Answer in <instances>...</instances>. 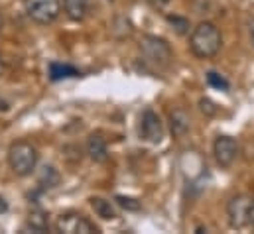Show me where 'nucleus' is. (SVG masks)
Masks as SVG:
<instances>
[{
	"label": "nucleus",
	"instance_id": "nucleus-8",
	"mask_svg": "<svg viewBox=\"0 0 254 234\" xmlns=\"http://www.w3.org/2000/svg\"><path fill=\"white\" fill-rule=\"evenodd\" d=\"M239 142L231 136H219L213 144V154L221 168H231L239 156Z\"/></svg>",
	"mask_w": 254,
	"mask_h": 234
},
{
	"label": "nucleus",
	"instance_id": "nucleus-5",
	"mask_svg": "<svg viewBox=\"0 0 254 234\" xmlns=\"http://www.w3.org/2000/svg\"><path fill=\"white\" fill-rule=\"evenodd\" d=\"M251 197L247 195H235L227 205V219L229 227L235 231H243L249 227V209H251Z\"/></svg>",
	"mask_w": 254,
	"mask_h": 234
},
{
	"label": "nucleus",
	"instance_id": "nucleus-21",
	"mask_svg": "<svg viewBox=\"0 0 254 234\" xmlns=\"http://www.w3.org/2000/svg\"><path fill=\"white\" fill-rule=\"evenodd\" d=\"M6 211H8V203L0 197V213H6Z\"/></svg>",
	"mask_w": 254,
	"mask_h": 234
},
{
	"label": "nucleus",
	"instance_id": "nucleus-20",
	"mask_svg": "<svg viewBox=\"0 0 254 234\" xmlns=\"http://www.w3.org/2000/svg\"><path fill=\"white\" fill-rule=\"evenodd\" d=\"M249 227L254 229V199L251 201V209H249Z\"/></svg>",
	"mask_w": 254,
	"mask_h": 234
},
{
	"label": "nucleus",
	"instance_id": "nucleus-23",
	"mask_svg": "<svg viewBox=\"0 0 254 234\" xmlns=\"http://www.w3.org/2000/svg\"><path fill=\"white\" fill-rule=\"evenodd\" d=\"M4 71H6V65H4V59H2V56H0V77L4 75Z\"/></svg>",
	"mask_w": 254,
	"mask_h": 234
},
{
	"label": "nucleus",
	"instance_id": "nucleus-24",
	"mask_svg": "<svg viewBox=\"0 0 254 234\" xmlns=\"http://www.w3.org/2000/svg\"><path fill=\"white\" fill-rule=\"evenodd\" d=\"M249 32H251V42H253V46H254V24H251V28H249Z\"/></svg>",
	"mask_w": 254,
	"mask_h": 234
},
{
	"label": "nucleus",
	"instance_id": "nucleus-2",
	"mask_svg": "<svg viewBox=\"0 0 254 234\" xmlns=\"http://www.w3.org/2000/svg\"><path fill=\"white\" fill-rule=\"evenodd\" d=\"M38 148L28 140H18L8 148V166L18 177L32 176L38 166Z\"/></svg>",
	"mask_w": 254,
	"mask_h": 234
},
{
	"label": "nucleus",
	"instance_id": "nucleus-19",
	"mask_svg": "<svg viewBox=\"0 0 254 234\" xmlns=\"http://www.w3.org/2000/svg\"><path fill=\"white\" fill-rule=\"evenodd\" d=\"M201 109H203V113L207 111L209 115H215V113H217V109H213V105H211V101H205V99L201 101Z\"/></svg>",
	"mask_w": 254,
	"mask_h": 234
},
{
	"label": "nucleus",
	"instance_id": "nucleus-10",
	"mask_svg": "<svg viewBox=\"0 0 254 234\" xmlns=\"http://www.w3.org/2000/svg\"><path fill=\"white\" fill-rule=\"evenodd\" d=\"M91 209H93L95 215L101 217L103 221H115V219L119 217L117 207H115L111 201L103 199V197H93V199H91Z\"/></svg>",
	"mask_w": 254,
	"mask_h": 234
},
{
	"label": "nucleus",
	"instance_id": "nucleus-7",
	"mask_svg": "<svg viewBox=\"0 0 254 234\" xmlns=\"http://www.w3.org/2000/svg\"><path fill=\"white\" fill-rule=\"evenodd\" d=\"M140 138L150 142V144H160L164 138V126L162 120L158 117V113H154L152 109H146L140 118Z\"/></svg>",
	"mask_w": 254,
	"mask_h": 234
},
{
	"label": "nucleus",
	"instance_id": "nucleus-12",
	"mask_svg": "<svg viewBox=\"0 0 254 234\" xmlns=\"http://www.w3.org/2000/svg\"><path fill=\"white\" fill-rule=\"evenodd\" d=\"M89 4H91V0H64V10L69 20L79 22L87 16Z\"/></svg>",
	"mask_w": 254,
	"mask_h": 234
},
{
	"label": "nucleus",
	"instance_id": "nucleus-17",
	"mask_svg": "<svg viewBox=\"0 0 254 234\" xmlns=\"http://www.w3.org/2000/svg\"><path fill=\"white\" fill-rule=\"evenodd\" d=\"M168 22H172L178 30V34H186L190 30V22L184 20V18H178V16H168Z\"/></svg>",
	"mask_w": 254,
	"mask_h": 234
},
{
	"label": "nucleus",
	"instance_id": "nucleus-4",
	"mask_svg": "<svg viewBox=\"0 0 254 234\" xmlns=\"http://www.w3.org/2000/svg\"><path fill=\"white\" fill-rule=\"evenodd\" d=\"M24 8H26V14L32 22L48 26L60 18L62 0H26Z\"/></svg>",
	"mask_w": 254,
	"mask_h": 234
},
{
	"label": "nucleus",
	"instance_id": "nucleus-15",
	"mask_svg": "<svg viewBox=\"0 0 254 234\" xmlns=\"http://www.w3.org/2000/svg\"><path fill=\"white\" fill-rule=\"evenodd\" d=\"M207 83H209V87H213V89H219V91H229V81L223 77V75H219V73H215V71H209L207 73Z\"/></svg>",
	"mask_w": 254,
	"mask_h": 234
},
{
	"label": "nucleus",
	"instance_id": "nucleus-6",
	"mask_svg": "<svg viewBox=\"0 0 254 234\" xmlns=\"http://www.w3.org/2000/svg\"><path fill=\"white\" fill-rule=\"evenodd\" d=\"M56 231L64 234H93L99 233L97 227L79 213H64L56 221Z\"/></svg>",
	"mask_w": 254,
	"mask_h": 234
},
{
	"label": "nucleus",
	"instance_id": "nucleus-3",
	"mask_svg": "<svg viewBox=\"0 0 254 234\" xmlns=\"http://www.w3.org/2000/svg\"><path fill=\"white\" fill-rule=\"evenodd\" d=\"M138 52L144 59V63H148L150 67L154 69H166L170 63H172V48L166 40L158 38V36H150V34H144L140 38V44H138Z\"/></svg>",
	"mask_w": 254,
	"mask_h": 234
},
{
	"label": "nucleus",
	"instance_id": "nucleus-13",
	"mask_svg": "<svg viewBox=\"0 0 254 234\" xmlns=\"http://www.w3.org/2000/svg\"><path fill=\"white\" fill-rule=\"evenodd\" d=\"M28 227H30L34 233H48V229H50L48 215H46L40 207L32 209L30 215H28Z\"/></svg>",
	"mask_w": 254,
	"mask_h": 234
},
{
	"label": "nucleus",
	"instance_id": "nucleus-16",
	"mask_svg": "<svg viewBox=\"0 0 254 234\" xmlns=\"http://www.w3.org/2000/svg\"><path fill=\"white\" fill-rule=\"evenodd\" d=\"M60 181V174L50 166V168H44V174H42V179H40V185L44 187H56Z\"/></svg>",
	"mask_w": 254,
	"mask_h": 234
},
{
	"label": "nucleus",
	"instance_id": "nucleus-14",
	"mask_svg": "<svg viewBox=\"0 0 254 234\" xmlns=\"http://www.w3.org/2000/svg\"><path fill=\"white\" fill-rule=\"evenodd\" d=\"M79 71L73 65L67 63H52L50 65V77L52 81H62V79H69V77H77Z\"/></svg>",
	"mask_w": 254,
	"mask_h": 234
},
{
	"label": "nucleus",
	"instance_id": "nucleus-1",
	"mask_svg": "<svg viewBox=\"0 0 254 234\" xmlns=\"http://www.w3.org/2000/svg\"><path fill=\"white\" fill-rule=\"evenodd\" d=\"M223 46V36L213 22H201L193 28L190 38V48L193 56L199 59H211L219 54Z\"/></svg>",
	"mask_w": 254,
	"mask_h": 234
},
{
	"label": "nucleus",
	"instance_id": "nucleus-25",
	"mask_svg": "<svg viewBox=\"0 0 254 234\" xmlns=\"http://www.w3.org/2000/svg\"><path fill=\"white\" fill-rule=\"evenodd\" d=\"M2 26H4V20H2V14H0V30H2Z\"/></svg>",
	"mask_w": 254,
	"mask_h": 234
},
{
	"label": "nucleus",
	"instance_id": "nucleus-22",
	"mask_svg": "<svg viewBox=\"0 0 254 234\" xmlns=\"http://www.w3.org/2000/svg\"><path fill=\"white\" fill-rule=\"evenodd\" d=\"M148 2H152L154 6H164V4H168L170 0H148Z\"/></svg>",
	"mask_w": 254,
	"mask_h": 234
},
{
	"label": "nucleus",
	"instance_id": "nucleus-11",
	"mask_svg": "<svg viewBox=\"0 0 254 234\" xmlns=\"http://www.w3.org/2000/svg\"><path fill=\"white\" fill-rule=\"evenodd\" d=\"M170 126H172V134L176 138H182L184 134L190 132V117L184 109H176L170 115Z\"/></svg>",
	"mask_w": 254,
	"mask_h": 234
},
{
	"label": "nucleus",
	"instance_id": "nucleus-18",
	"mask_svg": "<svg viewBox=\"0 0 254 234\" xmlns=\"http://www.w3.org/2000/svg\"><path fill=\"white\" fill-rule=\"evenodd\" d=\"M117 203L127 211H138L140 209V203L136 199H130V197H117Z\"/></svg>",
	"mask_w": 254,
	"mask_h": 234
},
{
	"label": "nucleus",
	"instance_id": "nucleus-9",
	"mask_svg": "<svg viewBox=\"0 0 254 234\" xmlns=\"http://www.w3.org/2000/svg\"><path fill=\"white\" fill-rule=\"evenodd\" d=\"M87 154L93 162L97 164H105L109 160V146L105 142V138L101 134H93L87 142Z\"/></svg>",
	"mask_w": 254,
	"mask_h": 234
}]
</instances>
